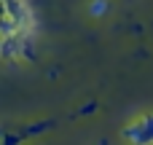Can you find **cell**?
I'll use <instances>...</instances> for the list:
<instances>
[{
  "mask_svg": "<svg viewBox=\"0 0 153 145\" xmlns=\"http://www.w3.org/2000/svg\"><path fill=\"white\" fill-rule=\"evenodd\" d=\"M124 137L132 145H153V116H143L124 129Z\"/></svg>",
  "mask_w": 153,
  "mask_h": 145,
  "instance_id": "cell-1",
  "label": "cell"
}]
</instances>
